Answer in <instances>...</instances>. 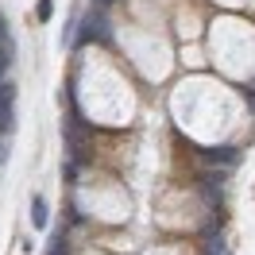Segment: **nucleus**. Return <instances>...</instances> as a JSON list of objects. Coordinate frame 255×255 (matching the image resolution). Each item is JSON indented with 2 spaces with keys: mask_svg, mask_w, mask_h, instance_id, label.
<instances>
[{
  "mask_svg": "<svg viewBox=\"0 0 255 255\" xmlns=\"http://www.w3.org/2000/svg\"><path fill=\"white\" fill-rule=\"evenodd\" d=\"M31 217H35V224H43V217H47V205H43V201H31Z\"/></svg>",
  "mask_w": 255,
  "mask_h": 255,
  "instance_id": "obj_1",
  "label": "nucleus"
},
{
  "mask_svg": "<svg viewBox=\"0 0 255 255\" xmlns=\"http://www.w3.org/2000/svg\"><path fill=\"white\" fill-rule=\"evenodd\" d=\"M50 16V0H39V19H47Z\"/></svg>",
  "mask_w": 255,
  "mask_h": 255,
  "instance_id": "obj_2",
  "label": "nucleus"
}]
</instances>
